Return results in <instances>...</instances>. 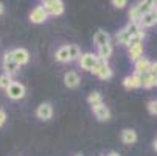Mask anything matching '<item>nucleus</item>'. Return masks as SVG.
Masks as SVG:
<instances>
[{
  "label": "nucleus",
  "instance_id": "obj_1",
  "mask_svg": "<svg viewBox=\"0 0 157 156\" xmlns=\"http://www.w3.org/2000/svg\"><path fill=\"white\" fill-rule=\"evenodd\" d=\"M48 16H61L64 13V3L61 0H45L40 5Z\"/></svg>",
  "mask_w": 157,
  "mask_h": 156
},
{
  "label": "nucleus",
  "instance_id": "obj_2",
  "mask_svg": "<svg viewBox=\"0 0 157 156\" xmlns=\"http://www.w3.org/2000/svg\"><path fill=\"white\" fill-rule=\"evenodd\" d=\"M6 95L11 100H20L25 97V86L19 83V81H13V84L6 89Z\"/></svg>",
  "mask_w": 157,
  "mask_h": 156
},
{
  "label": "nucleus",
  "instance_id": "obj_3",
  "mask_svg": "<svg viewBox=\"0 0 157 156\" xmlns=\"http://www.w3.org/2000/svg\"><path fill=\"white\" fill-rule=\"evenodd\" d=\"M78 61H79L81 69H84V70H87V72H92L94 67L97 66V62H98V56L94 55V53H82Z\"/></svg>",
  "mask_w": 157,
  "mask_h": 156
},
{
  "label": "nucleus",
  "instance_id": "obj_4",
  "mask_svg": "<svg viewBox=\"0 0 157 156\" xmlns=\"http://www.w3.org/2000/svg\"><path fill=\"white\" fill-rule=\"evenodd\" d=\"M3 70H5L3 74H6V75H13L19 70V64L13 59L11 52H6L3 55Z\"/></svg>",
  "mask_w": 157,
  "mask_h": 156
},
{
  "label": "nucleus",
  "instance_id": "obj_5",
  "mask_svg": "<svg viewBox=\"0 0 157 156\" xmlns=\"http://www.w3.org/2000/svg\"><path fill=\"white\" fill-rule=\"evenodd\" d=\"M11 55H13V59L19 64V67H20V66H24V64H27L28 59H30L28 50L27 49H22V47H17V49L11 50Z\"/></svg>",
  "mask_w": 157,
  "mask_h": 156
},
{
  "label": "nucleus",
  "instance_id": "obj_6",
  "mask_svg": "<svg viewBox=\"0 0 157 156\" xmlns=\"http://www.w3.org/2000/svg\"><path fill=\"white\" fill-rule=\"evenodd\" d=\"M48 14L45 13V10H44L40 5L39 6H34L30 13V20L33 22V24H44V22L47 20Z\"/></svg>",
  "mask_w": 157,
  "mask_h": 156
},
{
  "label": "nucleus",
  "instance_id": "obj_7",
  "mask_svg": "<svg viewBox=\"0 0 157 156\" xmlns=\"http://www.w3.org/2000/svg\"><path fill=\"white\" fill-rule=\"evenodd\" d=\"M36 116L40 120H50L53 116V106L50 103H40L36 109Z\"/></svg>",
  "mask_w": 157,
  "mask_h": 156
},
{
  "label": "nucleus",
  "instance_id": "obj_8",
  "mask_svg": "<svg viewBox=\"0 0 157 156\" xmlns=\"http://www.w3.org/2000/svg\"><path fill=\"white\" fill-rule=\"evenodd\" d=\"M92 111H94L95 117H97L100 122H106V120L110 119V111H109V108H107L104 103H100V105L92 106Z\"/></svg>",
  "mask_w": 157,
  "mask_h": 156
},
{
  "label": "nucleus",
  "instance_id": "obj_9",
  "mask_svg": "<svg viewBox=\"0 0 157 156\" xmlns=\"http://www.w3.org/2000/svg\"><path fill=\"white\" fill-rule=\"evenodd\" d=\"M139 24H140V27H142V28H143V27H145V28H148V27L155 25V24H157V8H154V10H151L149 13L143 14Z\"/></svg>",
  "mask_w": 157,
  "mask_h": 156
},
{
  "label": "nucleus",
  "instance_id": "obj_10",
  "mask_svg": "<svg viewBox=\"0 0 157 156\" xmlns=\"http://www.w3.org/2000/svg\"><path fill=\"white\" fill-rule=\"evenodd\" d=\"M79 75L76 74V72H73V70H70V72H65V75H64V84L67 86V87H70V89H73V87H76L78 84H79Z\"/></svg>",
  "mask_w": 157,
  "mask_h": 156
},
{
  "label": "nucleus",
  "instance_id": "obj_11",
  "mask_svg": "<svg viewBox=\"0 0 157 156\" xmlns=\"http://www.w3.org/2000/svg\"><path fill=\"white\" fill-rule=\"evenodd\" d=\"M94 42L97 44V47L106 46V44H109V42H110V36H109L106 31L98 30V31L95 33V36H94Z\"/></svg>",
  "mask_w": 157,
  "mask_h": 156
},
{
  "label": "nucleus",
  "instance_id": "obj_12",
  "mask_svg": "<svg viewBox=\"0 0 157 156\" xmlns=\"http://www.w3.org/2000/svg\"><path fill=\"white\" fill-rule=\"evenodd\" d=\"M121 141H123V144H126V145L136 144V141H137V133L134 131V130H123V133H121Z\"/></svg>",
  "mask_w": 157,
  "mask_h": 156
},
{
  "label": "nucleus",
  "instance_id": "obj_13",
  "mask_svg": "<svg viewBox=\"0 0 157 156\" xmlns=\"http://www.w3.org/2000/svg\"><path fill=\"white\" fill-rule=\"evenodd\" d=\"M149 67H151V62L146 58H140L136 61V74H146L149 72Z\"/></svg>",
  "mask_w": 157,
  "mask_h": 156
},
{
  "label": "nucleus",
  "instance_id": "obj_14",
  "mask_svg": "<svg viewBox=\"0 0 157 156\" xmlns=\"http://www.w3.org/2000/svg\"><path fill=\"white\" fill-rule=\"evenodd\" d=\"M55 58H56L58 62H69V61H70V56H69V47H67V46L59 47L58 52H56V55H55Z\"/></svg>",
  "mask_w": 157,
  "mask_h": 156
},
{
  "label": "nucleus",
  "instance_id": "obj_15",
  "mask_svg": "<svg viewBox=\"0 0 157 156\" xmlns=\"http://www.w3.org/2000/svg\"><path fill=\"white\" fill-rule=\"evenodd\" d=\"M112 53H114V47H112V44L109 42V44H106V46H101V47H98V58H101V59H107V58H110L112 56Z\"/></svg>",
  "mask_w": 157,
  "mask_h": 156
},
{
  "label": "nucleus",
  "instance_id": "obj_16",
  "mask_svg": "<svg viewBox=\"0 0 157 156\" xmlns=\"http://www.w3.org/2000/svg\"><path fill=\"white\" fill-rule=\"evenodd\" d=\"M154 8H155V2H152V0H143V2H139L137 3V10L140 11L142 16L146 14V13H149Z\"/></svg>",
  "mask_w": 157,
  "mask_h": 156
},
{
  "label": "nucleus",
  "instance_id": "obj_17",
  "mask_svg": "<svg viewBox=\"0 0 157 156\" xmlns=\"http://www.w3.org/2000/svg\"><path fill=\"white\" fill-rule=\"evenodd\" d=\"M136 77L139 78L140 86H143V87H152L154 86L152 84V75L149 72H146V74H136Z\"/></svg>",
  "mask_w": 157,
  "mask_h": 156
},
{
  "label": "nucleus",
  "instance_id": "obj_18",
  "mask_svg": "<svg viewBox=\"0 0 157 156\" xmlns=\"http://www.w3.org/2000/svg\"><path fill=\"white\" fill-rule=\"evenodd\" d=\"M128 55L132 61H137L140 58H143V46H137V47H131L128 50Z\"/></svg>",
  "mask_w": 157,
  "mask_h": 156
},
{
  "label": "nucleus",
  "instance_id": "obj_19",
  "mask_svg": "<svg viewBox=\"0 0 157 156\" xmlns=\"http://www.w3.org/2000/svg\"><path fill=\"white\" fill-rule=\"evenodd\" d=\"M95 75H97L98 78H101V80H109V78L112 77V69H110V66H109V64L101 66Z\"/></svg>",
  "mask_w": 157,
  "mask_h": 156
},
{
  "label": "nucleus",
  "instance_id": "obj_20",
  "mask_svg": "<svg viewBox=\"0 0 157 156\" xmlns=\"http://www.w3.org/2000/svg\"><path fill=\"white\" fill-rule=\"evenodd\" d=\"M124 30L128 31V34H129L131 38H132V36H136V34H139V33H143L140 24H137V22H129Z\"/></svg>",
  "mask_w": 157,
  "mask_h": 156
},
{
  "label": "nucleus",
  "instance_id": "obj_21",
  "mask_svg": "<svg viewBox=\"0 0 157 156\" xmlns=\"http://www.w3.org/2000/svg\"><path fill=\"white\" fill-rule=\"evenodd\" d=\"M123 86L126 89H136V87H140V83H139V78L136 75H131V77H126L123 80Z\"/></svg>",
  "mask_w": 157,
  "mask_h": 156
},
{
  "label": "nucleus",
  "instance_id": "obj_22",
  "mask_svg": "<svg viewBox=\"0 0 157 156\" xmlns=\"http://www.w3.org/2000/svg\"><path fill=\"white\" fill-rule=\"evenodd\" d=\"M69 47V56H70V61H76L81 58V50L79 47L76 46V44H70V46H67Z\"/></svg>",
  "mask_w": 157,
  "mask_h": 156
},
{
  "label": "nucleus",
  "instance_id": "obj_23",
  "mask_svg": "<svg viewBox=\"0 0 157 156\" xmlns=\"http://www.w3.org/2000/svg\"><path fill=\"white\" fill-rule=\"evenodd\" d=\"M143 38H145V33H139L136 36H132L128 42V49L131 47H137V46H142V42H143Z\"/></svg>",
  "mask_w": 157,
  "mask_h": 156
},
{
  "label": "nucleus",
  "instance_id": "obj_24",
  "mask_svg": "<svg viewBox=\"0 0 157 156\" xmlns=\"http://www.w3.org/2000/svg\"><path fill=\"white\" fill-rule=\"evenodd\" d=\"M87 102L90 103V106H95V105H100V103H103V97H101V94L100 92H90L89 94V97H87Z\"/></svg>",
  "mask_w": 157,
  "mask_h": 156
},
{
  "label": "nucleus",
  "instance_id": "obj_25",
  "mask_svg": "<svg viewBox=\"0 0 157 156\" xmlns=\"http://www.w3.org/2000/svg\"><path fill=\"white\" fill-rule=\"evenodd\" d=\"M13 84V78H11V75H6V74H2L0 75V89H6L10 87Z\"/></svg>",
  "mask_w": 157,
  "mask_h": 156
},
{
  "label": "nucleus",
  "instance_id": "obj_26",
  "mask_svg": "<svg viewBox=\"0 0 157 156\" xmlns=\"http://www.w3.org/2000/svg\"><path fill=\"white\" fill-rule=\"evenodd\" d=\"M129 39H131V36L128 34V31H126L124 28H123V30H120V31L117 33V41H118V44H123V46H128Z\"/></svg>",
  "mask_w": 157,
  "mask_h": 156
},
{
  "label": "nucleus",
  "instance_id": "obj_27",
  "mask_svg": "<svg viewBox=\"0 0 157 156\" xmlns=\"http://www.w3.org/2000/svg\"><path fill=\"white\" fill-rule=\"evenodd\" d=\"M129 22H140V19H142V14H140V11L137 10V6H132L131 8V11H129Z\"/></svg>",
  "mask_w": 157,
  "mask_h": 156
},
{
  "label": "nucleus",
  "instance_id": "obj_28",
  "mask_svg": "<svg viewBox=\"0 0 157 156\" xmlns=\"http://www.w3.org/2000/svg\"><path fill=\"white\" fill-rule=\"evenodd\" d=\"M148 109L151 114H157V100H152L148 103Z\"/></svg>",
  "mask_w": 157,
  "mask_h": 156
},
{
  "label": "nucleus",
  "instance_id": "obj_29",
  "mask_svg": "<svg viewBox=\"0 0 157 156\" xmlns=\"http://www.w3.org/2000/svg\"><path fill=\"white\" fill-rule=\"evenodd\" d=\"M112 5H114L115 8H124L126 5H128V2H126V0H112Z\"/></svg>",
  "mask_w": 157,
  "mask_h": 156
},
{
  "label": "nucleus",
  "instance_id": "obj_30",
  "mask_svg": "<svg viewBox=\"0 0 157 156\" xmlns=\"http://www.w3.org/2000/svg\"><path fill=\"white\" fill-rule=\"evenodd\" d=\"M5 122H6V113H5L2 108H0V128L5 125Z\"/></svg>",
  "mask_w": 157,
  "mask_h": 156
},
{
  "label": "nucleus",
  "instance_id": "obj_31",
  "mask_svg": "<svg viewBox=\"0 0 157 156\" xmlns=\"http://www.w3.org/2000/svg\"><path fill=\"white\" fill-rule=\"evenodd\" d=\"M149 74H151V75H155V77H157V61H155V62H151V67H149Z\"/></svg>",
  "mask_w": 157,
  "mask_h": 156
},
{
  "label": "nucleus",
  "instance_id": "obj_32",
  "mask_svg": "<svg viewBox=\"0 0 157 156\" xmlns=\"http://www.w3.org/2000/svg\"><path fill=\"white\" fill-rule=\"evenodd\" d=\"M107 156H120V154H118V153H117V151H110V153H109V154H107Z\"/></svg>",
  "mask_w": 157,
  "mask_h": 156
},
{
  "label": "nucleus",
  "instance_id": "obj_33",
  "mask_svg": "<svg viewBox=\"0 0 157 156\" xmlns=\"http://www.w3.org/2000/svg\"><path fill=\"white\" fill-rule=\"evenodd\" d=\"M3 13V3H0V14Z\"/></svg>",
  "mask_w": 157,
  "mask_h": 156
},
{
  "label": "nucleus",
  "instance_id": "obj_34",
  "mask_svg": "<svg viewBox=\"0 0 157 156\" xmlns=\"http://www.w3.org/2000/svg\"><path fill=\"white\" fill-rule=\"evenodd\" d=\"M154 150H155V151H157V141H155V142H154Z\"/></svg>",
  "mask_w": 157,
  "mask_h": 156
},
{
  "label": "nucleus",
  "instance_id": "obj_35",
  "mask_svg": "<svg viewBox=\"0 0 157 156\" xmlns=\"http://www.w3.org/2000/svg\"><path fill=\"white\" fill-rule=\"evenodd\" d=\"M155 8H157V6H155Z\"/></svg>",
  "mask_w": 157,
  "mask_h": 156
}]
</instances>
